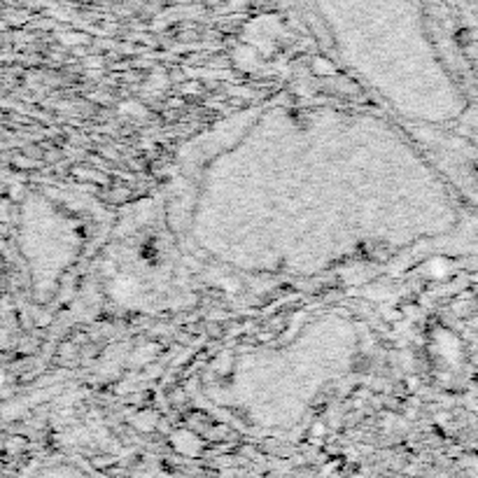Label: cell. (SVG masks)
Here are the masks:
<instances>
[{
	"label": "cell",
	"instance_id": "obj_3",
	"mask_svg": "<svg viewBox=\"0 0 478 478\" xmlns=\"http://www.w3.org/2000/svg\"><path fill=\"white\" fill-rule=\"evenodd\" d=\"M119 112L124 114V117H133V119H143L145 114H147V110L143 103H138V101H124L119 106Z\"/></svg>",
	"mask_w": 478,
	"mask_h": 478
},
{
	"label": "cell",
	"instance_id": "obj_1",
	"mask_svg": "<svg viewBox=\"0 0 478 478\" xmlns=\"http://www.w3.org/2000/svg\"><path fill=\"white\" fill-rule=\"evenodd\" d=\"M110 292H112V297L119 299V301H128V299L138 294V283L133 278H117L112 283V287H110Z\"/></svg>",
	"mask_w": 478,
	"mask_h": 478
},
{
	"label": "cell",
	"instance_id": "obj_8",
	"mask_svg": "<svg viewBox=\"0 0 478 478\" xmlns=\"http://www.w3.org/2000/svg\"><path fill=\"white\" fill-rule=\"evenodd\" d=\"M182 94H187V96H192L196 94V91H201V84L199 82H187V84H182Z\"/></svg>",
	"mask_w": 478,
	"mask_h": 478
},
{
	"label": "cell",
	"instance_id": "obj_9",
	"mask_svg": "<svg viewBox=\"0 0 478 478\" xmlns=\"http://www.w3.org/2000/svg\"><path fill=\"white\" fill-rule=\"evenodd\" d=\"M61 40H63L66 45H77V42H84L87 38H84V35H61Z\"/></svg>",
	"mask_w": 478,
	"mask_h": 478
},
{
	"label": "cell",
	"instance_id": "obj_5",
	"mask_svg": "<svg viewBox=\"0 0 478 478\" xmlns=\"http://www.w3.org/2000/svg\"><path fill=\"white\" fill-rule=\"evenodd\" d=\"M427 271H430L432 278H444V275L450 271V263L446 259H432L427 263Z\"/></svg>",
	"mask_w": 478,
	"mask_h": 478
},
{
	"label": "cell",
	"instance_id": "obj_6",
	"mask_svg": "<svg viewBox=\"0 0 478 478\" xmlns=\"http://www.w3.org/2000/svg\"><path fill=\"white\" fill-rule=\"evenodd\" d=\"M168 84V79L166 77H161V75H152L150 77V82H147V89L150 91H157L159 87H166Z\"/></svg>",
	"mask_w": 478,
	"mask_h": 478
},
{
	"label": "cell",
	"instance_id": "obj_7",
	"mask_svg": "<svg viewBox=\"0 0 478 478\" xmlns=\"http://www.w3.org/2000/svg\"><path fill=\"white\" fill-rule=\"evenodd\" d=\"M383 317H385L388 322H399L404 315H401V312L397 310V308H390V306H388V308H383Z\"/></svg>",
	"mask_w": 478,
	"mask_h": 478
},
{
	"label": "cell",
	"instance_id": "obj_4",
	"mask_svg": "<svg viewBox=\"0 0 478 478\" xmlns=\"http://www.w3.org/2000/svg\"><path fill=\"white\" fill-rule=\"evenodd\" d=\"M312 72H315V75H322V77L336 75V66L327 59H315L312 61Z\"/></svg>",
	"mask_w": 478,
	"mask_h": 478
},
{
	"label": "cell",
	"instance_id": "obj_2",
	"mask_svg": "<svg viewBox=\"0 0 478 478\" xmlns=\"http://www.w3.org/2000/svg\"><path fill=\"white\" fill-rule=\"evenodd\" d=\"M437 339H439V343H441V355H444L446 359L448 361H455L457 357H459V343L452 339L450 334H437Z\"/></svg>",
	"mask_w": 478,
	"mask_h": 478
}]
</instances>
